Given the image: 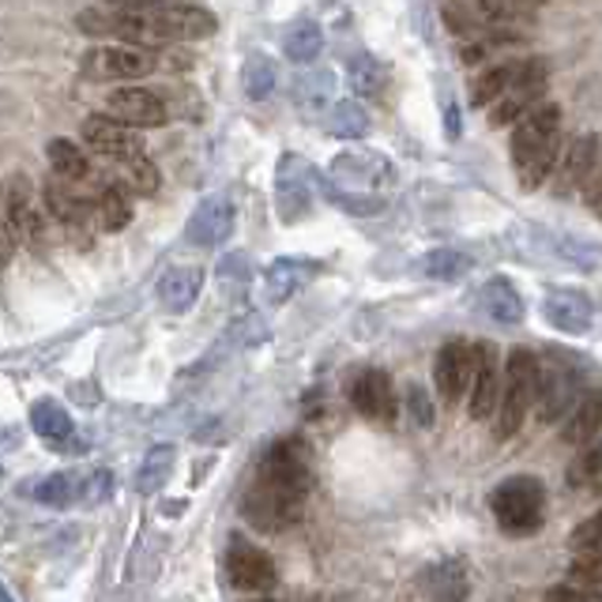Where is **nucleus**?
I'll use <instances>...</instances> for the list:
<instances>
[{"mask_svg": "<svg viewBox=\"0 0 602 602\" xmlns=\"http://www.w3.org/2000/svg\"><path fill=\"white\" fill-rule=\"evenodd\" d=\"M328 132L339 140H361L369 132V113L358 99H339L328 113Z\"/></svg>", "mask_w": 602, "mask_h": 602, "instance_id": "2f4dec72", "label": "nucleus"}, {"mask_svg": "<svg viewBox=\"0 0 602 602\" xmlns=\"http://www.w3.org/2000/svg\"><path fill=\"white\" fill-rule=\"evenodd\" d=\"M509 155L516 162V174L520 185L534 193L542 188V181L553 174L561 155V110L547 102V106H534L512 124Z\"/></svg>", "mask_w": 602, "mask_h": 602, "instance_id": "f03ea898", "label": "nucleus"}, {"mask_svg": "<svg viewBox=\"0 0 602 602\" xmlns=\"http://www.w3.org/2000/svg\"><path fill=\"white\" fill-rule=\"evenodd\" d=\"M253 602H272V599H253Z\"/></svg>", "mask_w": 602, "mask_h": 602, "instance_id": "de8ad7c7", "label": "nucleus"}, {"mask_svg": "<svg viewBox=\"0 0 602 602\" xmlns=\"http://www.w3.org/2000/svg\"><path fill=\"white\" fill-rule=\"evenodd\" d=\"M34 501L50 504V509H69L75 501V479L72 475H50L34 486Z\"/></svg>", "mask_w": 602, "mask_h": 602, "instance_id": "e433bc0d", "label": "nucleus"}, {"mask_svg": "<svg viewBox=\"0 0 602 602\" xmlns=\"http://www.w3.org/2000/svg\"><path fill=\"white\" fill-rule=\"evenodd\" d=\"M45 204H50L53 218H57V223H61L69 234H83V231L91 226L88 204H83V200L75 196V188L69 185V181L53 177L50 185H45Z\"/></svg>", "mask_w": 602, "mask_h": 602, "instance_id": "5701e85b", "label": "nucleus"}, {"mask_svg": "<svg viewBox=\"0 0 602 602\" xmlns=\"http://www.w3.org/2000/svg\"><path fill=\"white\" fill-rule=\"evenodd\" d=\"M256 482L264 486H275L283 493H294V497H305L313 486V471H309V456L298 441H275L267 452L261 456L256 463Z\"/></svg>", "mask_w": 602, "mask_h": 602, "instance_id": "6e6552de", "label": "nucleus"}, {"mask_svg": "<svg viewBox=\"0 0 602 602\" xmlns=\"http://www.w3.org/2000/svg\"><path fill=\"white\" fill-rule=\"evenodd\" d=\"M599 482H602V452H599L595 445H588V452L569 467V486L595 493V490H599Z\"/></svg>", "mask_w": 602, "mask_h": 602, "instance_id": "58836bf2", "label": "nucleus"}, {"mask_svg": "<svg viewBox=\"0 0 602 602\" xmlns=\"http://www.w3.org/2000/svg\"><path fill=\"white\" fill-rule=\"evenodd\" d=\"M286 57H290L294 64H313L324 50V31L313 19H298V23L286 31Z\"/></svg>", "mask_w": 602, "mask_h": 602, "instance_id": "7c9ffc66", "label": "nucleus"}, {"mask_svg": "<svg viewBox=\"0 0 602 602\" xmlns=\"http://www.w3.org/2000/svg\"><path fill=\"white\" fill-rule=\"evenodd\" d=\"M0 602H12V595L4 591V584H0Z\"/></svg>", "mask_w": 602, "mask_h": 602, "instance_id": "a18cd8bd", "label": "nucleus"}, {"mask_svg": "<svg viewBox=\"0 0 602 602\" xmlns=\"http://www.w3.org/2000/svg\"><path fill=\"white\" fill-rule=\"evenodd\" d=\"M534 385H539V358L528 347H516L509 361H504V377H501V396H497V437L509 441L520 433L523 418L534 407Z\"/></svg>", "mask_w": 602, "mask_h": 602, "instance_id": "20e7f679", "label": "nucleus"}, {"mask_svg": "<svg viewBox=\"0 0 602 602\" xmlns=\"http://www.w3.org/2000/svg\"><path fill=\"white\" fill-rule=\"evenodd\" d=\"M94 215H99L102 231H124L132 223V193L121 181H106L94 196Z\"/></svg>", "mask_w": 602, "mask_h": 602, "instance_id": "a878e982", "label": "nucleus"}, {"mask_svg": "<svg viewBox=\"0 0 602 602\" xmlns=\"http://www.w3.org/2000/svg\"><path fill=\"white\" fill-rule=\"evenodd\" d=\"M523 4H539V0H523Z\"/></svg>", "mask_w": 602, "mask_h": 602, "instance_id": "49530a36", "label": "nucleus"}, {"mask_svg": "<svg viewBox=\"0 0 602 602\" xmlns=\"http://www.w3.org/2000/svg\"><path fill=\"white\" fill-rule=\"evenodd\" d=\"M45 155H50V166H53V177H61V181H83L91 174V159L83 155L80 147H75L72 140H53L50 143V151H45Z\"/></svg>", "mask_w": 602, "mask_h": 602, "instance_id": "72a5a7b5", "label": "nucleus"}, {"mask_svg": "<svg viewBox=\"0 0 602 602\" xmlns=\"http://www.w3.org/2000/svg\"><path fill=\"white\" fill-rule=\"evenodd\" d=\"M313 272H317V264L298 261V256H279V261H272V267L264 272V298H267V305L290 302L294 294H298L302 286L313 279Z\"/></svg>", "mask_w": 602, "mask_h": 602, "instance_id": "412c9836", "label": "nucleus"}, {"mask_svg": "<svg viewBox=\"0 0 602 602\" xmlns=\"http://www.w3.org/2000/svg\"><path fill=\"white\" fill-rule=\"evenodd\" d=\"M355 410L373 426H388L396 418V388L385 369H361L355 388H350Z\"/></svg>", "mask_w": 602, "mask_h": 602, "instance_id": "2eb2a0df", "label": "nucleus"}, {"mask_svg": "<svg viewBox=\"0 0 602 602\" xmlns=\"http://www.w3.org/2000/svg\"><path fill=\"white\" fill-rule=\"evenodd\" d=\"M275 80H279V72H275V61L267 53H248L245 64H242V88L253 102H264L267 94L275 91Z\"/></svg>", "mask_w": 602, "mask_h": 602, "instance_id": "473e14b6", "label": "nucleus"}, {"mask_svg": "<svg viewBox=\"0 0 602 602\" xmlns=\"http://www.w3.org/2000/svg\"><path fill=\"white\" fill-rule=\"evenodd\" d=\"M0 200H4V223L8 231H12L16 242L31 245V248H42L45 245V218L38 215L34 207V196H31V181H27L23 174H12L4 181V193H0Z\"/></svg>", "mask_w": 602, "mask_h": 602, "instance_id": "9b49d317", "label": "nucleus"}, {"mask_svg": "<svg viewBox=\"0 0 602 602\" xmlns=\"http://www.w3.org/2000/svg\"><path fill=\"white\" fill-rule=\"evenodd\" d=\"M170 471H174V448L170 445H155L147 456H143V463H140V493H155L162 482L170 479Z\"/></svg>", "mask_w": 602, "mask_h": 602, "instance_id": "c9c22d12", "label": "nucleus"}, {"mask_svg": "<svg viewBox=\"0 0 602 602\" xmlns=\"http://www.w3.org/2000/svg\"><path fill=\"white\" fill-rule=\"evenodd\" d=\"M12 253H16V237H12V231H8L4 215H0V272L12 264Z\"/></svg>", "mask_w": 602, "mask_h": 602, "instance_id": "37998d69", "label": "nucleus"}, {"mask_svg": "<svg viewBox=\"0 0 602 602\" xmlns=\"http://www.w3.org/2000/svg\"><path fill=\"white\" fill-rule=\"evenodd\" d=\"M595 162H599L595 132H584V136L572 140L569 147L558 155V196L577 193V188L595 174Z\"/></svg>", "mask_w": 602, "mask_h": 602, "instance_id": "aec40b11", "label": "nucleus"}, {"mask_svg": "<svg viewBox=\"0 0 602 602\" xmlns=\"http://www.w3.org/2000/svg\"><path fill=\"white\" fill-rule=\"evenodd\" d=\"M539 94H542V83H516V88H509V91L501 94V99L493 102L490 124H493V129H509V124L520 121L528 110H534Z\"/></svg>", "mask_w": 602, "mask_h": 602, "instance_id": "cd10ccee", "label": "nucleus"}, {"mask_svg": "<svg viewBox=\"0 0 602 602\" xmlns=\"http://www.w3.org/2000/svg\"><path fill=\"white\" fill-rule=\"evenodd\" d=\"M479 309L497 324L523 320V298L516 294V286L509 279H501V275H493V279L479 290Z\"/></svg>", "mask_w": 602, "mask_h": 602, "instance_id": "b1692460", "label": "nucleus"}, {"mask_svg": "<svg viewBox=\"0 0 602 602\" xmlns=\"http://www.w3.org/2000/svg\"><path fill=\"white\" fill-rule=\"evenodd\" d=\"M302 509H305V497L283 493V490H275V486H264L256 479L242 497V516L248 528L272 531V534L294 528V523L302 520Z\"/></svg>", "mask_w": 602, "mask_h": 602, "instance_id": "0eeeda50", "label": "nucleus"}, {"mask_svg": "<svg viewBox=\"0 0 602 602\" xmlns=\"http://www.w3.org/2000/svg\"><path fill=\"white\" fill-rule=\"evenodd\" d=\"M490 509L493 520L509 534H534L542 528V516H547V490L531 475H516L490 493Z\"/></svg>", "mask_w": 602, "mask_h": 602, "instance_id": "39448f33", "label": "nucleus"}, {"mask_svg": "<svg viewBox=\"0 0 602 602\" xmlns=\"http://www.w3.org/2000/svg\"><path fill=\"white\" fill-rule=\"evenodd\" d=\"M234 218H237V215H234L231 196H226V193H212V196H204V200L196 204L193 218H188L185 237H188L193 245H200V248H218V245L231 242Z\"/></svg>", "mask_w": 602, "mask_h": 602, "instance_id": "4468645a", "label": "nucleus"}, {"mask_svg": "<svg viewBox=\"0 0 602 602\" xmlns=\"http://www.w3.org/2000/svg\"><path fill=\"white\" fill-rule=\"evenodd\" d=\"M407 407H410V418H415V426H422V429H429L433 426V404H429V396L418 385H410L407 388Z\"/></svg>", "mask_w": 602, "mask_h": 602, "instance_id": "a19ab883", "label": "nucleus"}, {"mask_svg": "<svg viewBox=\"0 0 602 602\" xmlns=\"http://www.w3.org/2000/svg\"><path fill=\"white\" fill-rule=\"evenodd\" d=\"M388 69L377 61V57L361 53L355 57V64H350V88H355L361 99H373V102H385L388 94Z\"/></svg>", "mask_w": 602, "mask_h": 602, "instance_id": "c756f323", "label": "nucleus"}, {"mask_svg": "<svg viewBox=\"0 0 602 602\" xmlns=\"http://www.w3.org/2000/svg\"><path fill=\"white\" fill-rule=\"evenodd\" d=\"M200 290H204V267L196 264H174L159 279V302L170 313H188L196 305Z\"/></svg>", "mask_w": 602, "mask_h": 602, "instance_id": "4be33fe9", "label": "nucleus"}, {"mask_svg": "<svg viewBox=\"0 0 602 602\" xmlns=\"http://www.w3.org/2000/svg\"><path fill=\"white\" fill-rule=\"evenodd\" d=\"M83 143H88L99 159H106L110 166L121 170L129 193H136V196L159 193V166L147 159L136 129L113 121L110 113H91V118L83 121Z\"/></svg>", "mask_w": 602, "mask_h": 602, "instance_id": "f257e3e1", "label": "nucleus"}, {"mask_svg": "<svg viewBox=\"0 0 602 602\" xmlns=\"http://www.w3.org/2000/svg\"><path fill=\"white\" fill-rule=\"evenodd\" d=\"M106 113L113 121L129 124V129H159L166 124L170 110H166V99L147 88H118L110 91L106 99Z\"/></svg>", "mask_w": 602, "mask_h": 602, "instance_id": "ddd939ff", "label": "nucleus"}, {"mask_svg": "<svg viewBox=\"0 0 602 602\" xmlns=\"http://www.w3.org/2000/svg\"><path fill=\"white\" fill-rule=\"evenodd\" d=\"M572 553H599V516H591L572 534Z\"/></svg>", "mask_w": 602, "mask_h": 602, "instance_id": "79ce46f5", "label": "nucleus"}, {"mask_svg": "<svg viewBox=\"0 0 602 602\" xmlns=\"http://www.w3.org/2000/svg\"><path fill=\"white\" fill-rule=\"evenodd\" d=\"M433 380H437V391H441L445 404H460L467 396V385H471V343H463V339L445 343L441 355H437V366H433Z\"/></svg>", "mask_w": 602, "mask_h": 602, "instance_id": "6ab92c4d", "label": "nucleus"}, {"mask_svg": "<svg viewBox=\"0 0 602 602\" xmlns=\"http://www.w3.org/2000/svg\"><path fill=\"white\" fill-rule=\"evenodd\" d=\"M226 572H231V584L237 591H267L275 584L272 558L245 539H234L231 550H226Z\"/></svg>", "mask_w": 602, "mask_h": 602, "instance_id": "f3484780", "label": "nucleus"}, {"mask_svg": "<svg viewBox=\"0 0 602 602\" xmlns=\"http://www.w3.org/2000/svg\"><path fill=\"white\" fill-rule=\"evenodd\" d=\"M565 422V441L569 445H595L599 429H602V396L588 391L584 399H577V407L569 410Z\"/></svg>", "mask_w": 602, "mask_h": 602, "instance_id": "393cba45", "label": "nucleus"}, {"mask_svg": "<svg viewBox=\"0 0 602 602\" xmlns=\"http://www.w3.org/2000/svg\"><path fill=\"white\" fill-rule=\"evenodd\" d=\"M31 426H34V433L50 445L72 441V433H75L72 415L57 404V399H38V404L31 407Z\"/></svg>", "mask_w": 602, "mask_h": 602, "instance_id": "bb28decb", "label": "nucleus"}, {"mask_svg": "<svg viewBox=\"0 0 602 602\" xmlns=\"http://www.w3.org/2000/svg\"><path fill=\"white\" fill-rule=\"evenodd\" d=\"M110 493H113L110 467H99V471H91L88 482H83V501H88V504H102V501H110Z\"/></svg>", "mask_w": 602, "mask_h": 602, "instance_id": "ea45409f", "label": "nucleus"}, {"mask_svg": "<svg viewBox=\"0 0 602 602\" xmlns=\"http://www.w3.org/2000/svg\"><path fill=\"white\" fill-rule=\"evenodd\" d=\"M331 91H336V75H331L328 69H302L298 80H294V102L309 113L328 106Z\"/></svg>", "mask_w": 602, "mask_h": 602, "instance_id": "c85d7f7f", "label": "nucleus"}, {"mask_svg": "<svg viewBox=\"0 0 602 602\" xmlns=\"http://www.w3.org/2000/svg\"><path fill=\"white\" fill-rule=\"evenodd\" d=\"M497 396H501V366H497L493 343H475L471 347V385H467V399H471V418H493Z\"/></svg>", "mask_w": 602, "mask_h": 602, "instance_id": "f8f14e48", "label": "nucleus"}, {"mask_svg": "<svg viewBox=\"0 0 602 602\" xmlns=\"http://www.w3.org/2000/svg\"><path fill=\"white\" fill-rule=\"evenodd\" d=\"M80 69L88 80H99V83H132V80H143L155 69V57L140 45H129V42H106V45H94V50L83 53Z\"/></svg>", "mask_w": 602, "mask_h": 602, "instance_id": "423d86ee", "label": "nucleus"}, {"mask_svg": "<svg viewBox=\"0 0 602 602\" xmlns=\"http://www.w3.org/2000/svg\"><path fill=\"white\" fill-rule=\"evenodd\" d=\"M429 588H433V602H463L467 595L463 572L456 565H437L429 572Z\"/></svg>", "mask_w": 602, "mask_h": 602, "instance_id": "4c0bfd02", "label": "nucleus"}, {"mask_svg": "<svg viewBox=\"0 0 602 602\" xmlns=\"http://www.w3.org/2000/svg\"><path fill=\"white\" fill-rule=\"evenodd\" d=\"M155 23L162 34V45L166 42H200V38L215 34V16L200 4H162L155 8Z\"/></svg>", "mask_w": 602, "mask_h": 602, "instance_id": "a211bd4d", "label": "nucleus"}, {"mask_svg": "<svg viewBox=\"0 0 602 602\" xmlns=\"http://www.w3.org/2000/svg\"><path fill=\"white\" fill-rule=\"evenodd\" d=\"M542 313H547V320L558 331H565V336H588L591 324H595V305H591L588 294L577 290V286H558V290H550L547 302H542Z\"/></svg>", "mask_w": 602, "mask_h": 602, "instance_id": "dca6fc26", "label": "nucleus"}, {"mask_svg": "<svg viewBox=\"0 0 602 602\" xmlns=\"http://www.w3.org/2000/svg\"><path fill=\"white\" fill-rule=\"evenodd\" d=\"M313 188H317V174L302 155L286 151L275 170V212L283 223H298L302 215H309L313 207Z\"/></svg>", "mask_w": 602, "mask_h": 602, "instance_id": "1a4fd4ad", "label": "nucleus"}, {"mask_svg": "<svg viewBox=\"0 0 602 602\" xmlns=\"http://www.w3.org/2000/svg\"><path fill=\"white\" fill-rule=\"evenodd\" d=\"M396 185V166L380 151H343L328 166V196L350 212H377Z\"/></svg>", "mask_w": 602, "mask_h": 602, "instance_id": "7ed1b4c3", "label": "nucleus"}, {"mask_svg": "<svg viewBox=\"0 0 602 602\" xmlns=\"http://www.w3.org/2000/svg\"><path fill=\"white\" fill-rule=\"evenodd\" d=\"M166 0H106V8H121V12H151V8H162Z\"/></svg>", "mask_w": 602, "mask_h": 602, "instance_id": "c03bdc74", "label": "nucleus"}, {"mask_svg": "<svg viewBox=\"0 0 602 602\" xmlns=\"http://www.w3.org/2000/svg\"><path fill=\"white\" fill-rule=\"evenodd\" d=\"M422 275H429V279L437 283H452L460 279V275L471 272V256H463L460 248H433V253L422 256Z\"/></svg>", "mask_w": 602, "mask_h": 602, "instance_id": "f704fd0d", "label": "nucleus"}, {"mask_svg": "<svg viewBox=\"0 0 602 602\" xmlns=\"http://www.w3.org/2000/svg\"><path fill=\"white\" fill-rule=\"evenodd\" d=\"M580 377L569 361L550 358L539 361V385H534V407H539V422H561L572 407H577Z\"/></svg>", "mask_w": 602, "mask_h": 602, "instance_id": "9d476101", "label": "nucleus"}]
</instances>
